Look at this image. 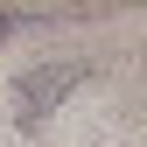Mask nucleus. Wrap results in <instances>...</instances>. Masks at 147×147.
Segmentation results:
<instances>
[{
  "label": "nucleus",
  "mask_w": 147,
  "mask_h": 147,
  "mask_svg": "<svg viewBox=\"0 0 147 147\" xmlns=\"http://www.w3.org/2000/svg\"><path fill=\"white\" fill-rule=\"evenodd\" d=\"M91 77L84 63H49V70H28L21 84H14V98H21V119H42V112H56L63 105V91H77Z\"/></svg>",
  "instance_id": "1"
},
{
  "label": "nucleus",
  "mask_w": 147,
  "mask_h": 147,
  "mask_svg": "<svg viewBox=\"0 0 147 147\" xmlns=\"http://www.w3.org/2000/svg\"><path fill=\"white\" fill-rule=\"evenodd\" d=\"M7 28H21V21H14V14H0V35H7Z\"/></svg>",
  "instance_id": "2"
}]
</instances>
